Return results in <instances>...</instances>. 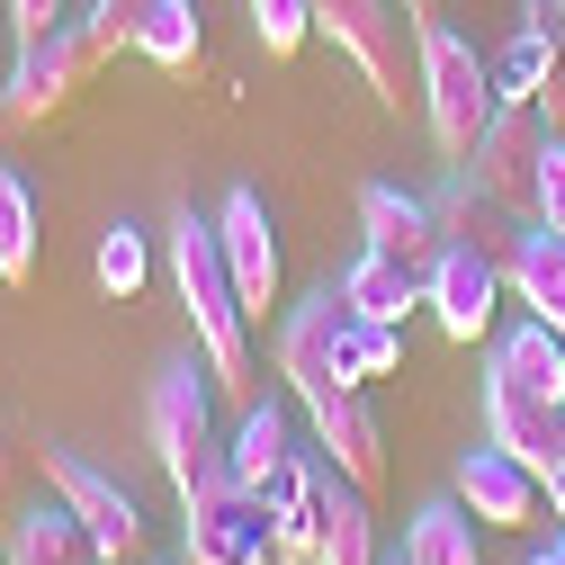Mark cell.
<instances>
[{"label": "cell", "mask_w": 565, "mask_h": 565, "mask_svg": "<svg viewBox=\"0 0 565 565\" xmlns=\"http://www.w3.org/2000/svg\"><path fill=\"white\" fill-rule=\"evenodd\" d=\"M171 278H180V306H189V332H198V360L216 369L225 395L252 404V315L234 297V269H225V243H216V216H171Z\"/></svg>", "instance_id": "6da1fadb"}, {"label": "cell", "mask_w": 565, "mask_h": 565, "mask_svg": "<svg viewBox=\"0 0 565 565\" xmlns=\"http://www.w3.org/2000/svg\"><path fill=\"white\" fill-rule=\"evenodd\" d=\"M413 45H422V117H431V145H440V162H467L476 153V135L493 126V54H476L449 19H422L413 28Z\"/></svg>", "instance_id": "7a4b0ae2"}, {"label": "cell", "mask_w": 565, "mask_h": 565, "mask_svg": "<svg viewBox=\"0 0 565 565\" xmlns=\"http://www.w3.org/2000/svg\"><path fill=\"white\" fill-rule=\"evenodd\" d=\"M216 369L206 360H171L153 386H145V449L162 458V476H171V493H189L206 467L225 458V440H216Z\"/></svg>", "instance_id": "3957f363"}, {"label": "cell", "mask_w": 565, "mask_h": 565, "mask_svg": "<svg viewBox=\"0 0 565 565\" xmlns=\"http://www.w3.org/2000/svg\"><path fill=\"white\" fill-rule=\"evenodd\" d=\"M180 530H189V556L180 565H278V521H269L260 493L234 484L225 458L180 493Z\"/></svg>", "instance_id": "277c9868"}, {"label": "cell", "mask_w": 565, "mask_h": 565, "mask_svg": "<svg viewBox=\"0 0 565 565\" xmlns=\"http://www.w3.org/2000/svg\"><path fill=\"white\" fill-rule=\"evenodd\" d=\"M45 484L82 512V530H90L99 565H145V503H135L117 476H99V467H90V458H73V449H45Z\"/></svg>", "instance_id": "5b68a950"}, {"label": "cell", "mask_w": 565, "mask_h": 565, "mask_svg": "<svg viewBox=\"0 0 565 565\" xmlns=\"http://www.w3.org/2000/svg\"><path fill=\"white\" fill-rule=\"evenodd\" d=\"M404 28L413 19H395V0H315V36H332V54L360 63V82L386 108H404Z\"/></svg>", "instance_id": "8992f818"}, {"label": "cell", "mask_w": 565, "mask_h": 565, "mask_svg": "<svg viewBox=\"0 0 565 565\" xmlns=\"http://www.w3.org/2000/svg\"><path fill=\"white\" fill-rule=\"evenodd\" d=\"M90 36L82 28H54V36H28L19 45V63H10V82H0V126H36V117H54L63 99L82 90V73H90Z\"/></svg>", "instance_id": "52a82bcc"}, {"label": "cell", "mask_w": 565, "mask_h": 565, "mask_svg": "<svg viewBox=\"0 0 565 565\" xmlns=\"http://www.w3.org/2000/svg\"><path fill=\"white\" fill-rule=\"evenodd\" d=\"M539 162H547V126H539V108H493V126L476 135V153L458 162L484 198H503L512 216H530L539 206Z\"/></svg>", "instance_id": "ba28073f"}, {"label": "cell", "mask_w": 565, "mask_h": 565, "mask_svg": "<svg viewBox=\"0 0 565 565\" xmlns=\"http://www.w3.org/2000/svg\"><path fill=\"white\" fill-rule=\"evenodd\" d=\"M306 404V431L323 449L332 476H350L360 493L386 484V431H377V413H369V386H323V395H297Z\"/></svg>", "instance_id": "9c48e42d"}, {"label": "cell", "mask_w": 565, "mask_h": 565, "mask_svg": "<svg viewBox=\"0 0 565 565\" xmlns=\"http://www.w3.org/2000/svg\"><path fill=\"white\" fill-rule=\"evenodd\" d=\"M341 332H350L341 278H323L306 306H288V323H278V377H288V395H323V386H341Z\"/></svg>", "instance_id": "30bf717a"}, {"label": "cell", "mask_w": 565, "mask_h": 565, "mask_svg": "<svg viewBox=\"0 0 565 565\" xmlns=\"http://www.w3.org/2000/svg\"><path fill=\"white\" fill-rule=\"evenodd\" d=\"M216 243H225V269H234L243 315L260 323V315L278 306V234H269L260 189H225V206H216Z\"/></svg>", "instance_id": "8fae6325"}, {"label": "cell", "mask_w": 565, "mask_h": 565, "mask_svg": "<svg viewBox=\"0 0 565 565\" xmlns=\"http://www.w3.org/2000/svg\"><path fill=\"white\" fill-rule=\"evenodd\" d=\"M422 306H431V323L449 341H484L493 332V306H503V260H484V252H458L440 243L431 260V288H422Z\"/></svg>", "instance_id": "7c38bea8"}, {"label": "cell", "mask_w": 565, "mask_h": 565, "mask_svg": "<svg viewBox=\"0 0 565 565\" xmlns=\"http://www.w3.org/2000/svg\"><path fill=\"white\" fill-rule=\"evenodd\" d=\"M449 493H458V503H467L484 530H521V521L539 512V476H530L512 449H493V440H476V449L458 458Z\"/></svg>", "instance_id": "4fadbf2b"}, {"label": "cell", "mask_w": 565, "mask_h": 565, "mask_svg": "<svg viewBox=\"0 0 565 565\" xmlns=\"http://www.w3.org/2000/svg\"><path fill=\"white\" fill-rule=\"evenodd\" d=\"M484 440L512 449L530 476H547V467L565 458V404L521 395V386H503V377H484Z\"/></svg>", "instance_id": "5bb4252c"}, {"label": "cell", "mask_w": 565, "mask_h": 565, "mask_svg": "<svg viewBox=\"0 0 565 565\" xmlns=\"http://www.w3.org/2000/svg\"><path fill=\"white\" fill-rule=\"evenodd\" d=\"M431 225H440V243H458V252L512 260V243H521V225H530V216H512L503 198H484V189L449 162V180H440V198H431Z\"/></svg>", "instance_id": "9a60e30c"}, {"label": "cell", "mask_w": 565, "mask_h": 565, "mask_svg": "<svg viewBox=\"0 0 565 565\" xmlns=\"http://www.w3.org/2000/svg\"><path fill=\"white\" fill-rule=\"evenodd\" d=\"M360 234H369V252H386V260H413V269H431V260H440L431 198H404L395 180H369V189H360Z\"/></svg>", "instance_id": "2e32d148"}, {"label": "cell", "mask_w": 565, "mask_h": 565, "mask_svg": "<svg viewBox=\"0 0 565 565\" xmlns=\"http://www.w3.org/2000/svg\"><path fill=\"white\" fill-rule=\"evenodd\" d=\"M288 458H297V422H288V404L252 395V404H243V422H234V440H225V467H234V484L269 503V484L288 476Z\"/></svg>", "instance_id": "e0dca14e"}, {"label": "cell", "mask_w": 565, "mask_h": 565, "mask_svg": "<svg viewBox=\"0 0 565 565\" xmlns=\"http://www.w3.org/2000/svg\"><path fill=\"white\" fill-rule=\"evenodd\" d=\"M503 288H512L547 332H565V234L521 225V243H512V260H503Z\"/></svg>", "instance_id": "ac0fdd59"}, {"label": "cell", "mask_w": 565, "mask_h": 565, "mask_svg": "<svg viewBox=\"0 0 565 565\" xmlns=\"http://www.w3.org/2000/svg\"><path fill=\"white\" fill-rule=\"evenodd\" d=\"M386 547H377V512H369V493L350 484V476H332L323 467V530H315V565H377Z\"/></svg>", "instance_id": "d6986e66"}, {"label": "cell", "mask_w": 565, "mask_h": 565, "mask_svg": "<svg viewBox=\"0 0 565 565\" xmlns=\"http://www.w3.org/2000/svg\"><path fill=\"white\" fill-rule=\"evenodd\" d=\"M422 288H431V269H413V260H386V252H360L341 269V297L350 315H369V323H404L422 306Z\"/></svg>", "instance_id": "ffe728a7"}, {"label": "cell", "mask_w": 565, "mask_h": 565, "mask_svg": "<svg viewBox=\"0 0 565 565\" xmlns=\"http://www.w3.org/2000/svg\"><path fill=\"white\" fill-rule=\"evenodd\" d=\"M484 377H503V386H521V395L565 404V332H547V323L530 315L521 332H503V341H493V369H484Z\"/></svg>", "instance_id": "44dd1931"}, {"label": "cell", "mask_w": 565, "mask_h": 565, "mask_svg": "<svg viewBox=\"0 0 565 565\" xmlns=\"http://www.w3.org/2000/svg\"><path fill=\"white\" fill-rule=\"evenodd\" d=\"M10 565H99V547H90L82 512L54 493V503H36V512L10 521Z\"/></svg>", "instance_id": "7402d4cb"}, {"label": "cell", "mask_w": 565, "mask_h": 565, "mask_svg": "<svg viewBox=\"0 0 565 565\" xmlns=\"http://www.w3.org/2000/svg\"><path fill=\"white\" fill-rule=\"evenodd\" d=\"M476 512L458 503V493H440V503H422L404 521V565H476Z\"/></svg>", "instance_id": "603a6c76"}, {"label": "cell", "mask_w": 565, "mask_h": 565, "mask_svg": "<svg viewBox=\"0 0 565 565\" xmlns=\"http://www.w3.org/2000/svg\"><path fill=\"white\" fill-rule=\"evenodd\" d=\"M547 73H556V36L547 28H512V45L493 54V99L503 108H539Z\"/></svg>", "instance_id": "cb8c5ba5"}, {"label": "cell", "mask_w": 565, "mask_h": 565, "mask_svg": "<svg viewBox=\"0 0 565 565\" xmlns=\"http://www.w3.org/2000/svg\"><path fill=\"white\" fill-rule=\"evenodd\" d=\"M135 54L162 63V73H189L198 63V0H153L145 28H135Z\"/></svg>", "instance_id": "d4e9b609"}, {"label": "cell", "mask_w": 565, "mask_h": 565, "mask_svg": "<svg viewBox=\"0 0 565 565\" xmlns=\"http://www.w3.org/2000/svg\"><path fill=\"white\" fill-rule=\"evenodd\" d=\"M404 369V323H369V315H350L341 332V386H377Z\"/></svg>", "instance_id": "484cf974"}, {"label": "cell", "mask_w": 565, "mask_h": 565, "mask_svg": "<svg viewBox=\"0 0 565 565\" xmlns=\"http://www.w3.org/2000/svg\"><path fill=\"white\" fill-rule=\"evenodd\" d=\"M28 269H36V198H28V180L10 162H0V278L19 288Z\"/></svg>", "instance_id": "4316f807"}, {"label": "cell", "mask_w": 565, "mask_h": 565, "mask_svg": "<svg viewBox=\"0 0 565 565\" xmlns=\"http://www.w3.org/2000/svg\"><path fill=\"white\" fill-rule=\"evenodd\" d=\"M145 278H153V252H145V234L117 216V225L99 234V288H108V297H135Z\"/></svg>", "instance_id": "83f0119b"}, {"label": "cell", "mask_w": 565, "mask_h": 565, "mask_svg": "<svg viewBox=\"0 0 565 565\" xmlns=\"http://www.w3.org/2000/svg\"><path fill=\"white\" fill-rule=\"evenodd\" d=\"M252 36L260 54H297L315 36V0H252Z\"/></svg>", "instance_id": "f1b7e54d"}, {"label": "cell", "mask_w": 565, "mask_h": 565, "mask_svg": "<svg viewBox=\"0 0 565 565\" xmlns=\"http://www.w3.org/2000/svg\"><path fill=\"white\" fill-rule=\"evenodd\" d=\"M145 10H153V0H90V19H82L90 54H99V63H108V54H126V45H135V28H145Z\"/></svg>", "instance_id": "f546056e"}, {"label": "cell", "mask_w": 565, "mask_h": 565, "mask_svg": "<svg viewBox=\"0 0 565 565\" xmlns=\"http://www.w3.org/2000/svg\"><path fill=\"white\" fill-rule=\"evenodd\" d=\"M530 225L565 234V135H547V162H539V206H530Z\"/></svg>", "instance_id": "4dcf8cb0"}, {"label": "cell", "mask_w": 565, "mask_h": 565, "mask_svg": "<svg viewBox=\"0 0 565 565\" xmlns=\"http://www.w3.org/2000/svg\"><path fill=\"white\" fill-rule=\"evenodd\" d=\"M10 28H19V45L28 36H54L63 28V0H10Z\"/></svg>", "instance_id": "1f68e13d"}, {"label": "cell", "mask_w": 565, "mask_h": 565, "mask_svg": "<svg viewBox=\"0 0 565 565\" xmlns=\"http://www.w3.org/2000/svg\"><path fill=\"white\" fill-rule=\"evenodd\" d=\"M539 117H547V135H565V28H556V73L539 90Z\"/></svg>", "instance_id": "d6a6232c"}, {"label": "cell", "mask_w": 565, "mask_h": 565, "mask_svg": "<svg viewBox=\"0 0 565 565\" xmlns=\"http://www.w3.org/2000/svg\"><path fill=\"white\" fill-rule=\"evenodd\" d=\"M539 493H547V512H556V521H565V458H556V467H547V476H539Z\"/></svg>", "instance_id": "836d02e7"}, {"label": "cell", "mask_w": 565, "mask_h": 565, "mask_svg": "<svg viewBox=\"0 0 565 565\" xmlns=\"http://www.w3.org/2000/svg\"><path fill=\"white\" fill-rule=\"evenodd\" d=\"M547 556H556V565H565V530H556V539H547Z\"/></svg>", "instance_id": "e575fe53"}, {"label": "cell", "mask_w": 565, "mask_h": 565, "mask_svg": "<svg viewBox=\"0 0 565 565\" xmlns=\"http://www.w3.org/2000/svg\"><path fill=\"white\" fill-rule=\"evenodd\" d=\"M0 493H10V449H0Z\"/></svg>", "instance_id": "d590c367"}, {"label": "cell", "mask_w": 565, "mask_h": 565, "mask_svg": "<svg viewBox=\"0 0 565 565\" xmlns=\"http://www.w3.org/2000/svg\"><path fill=\"white\" fill-rule=\"evenodd\" d=\"M521 565H556V556H547V547H539V556H521Z\"/></svg>", "instance_id": "8d00e7d4"}, {"label": "cell", "mask_w": 565, "mask_h": 565, "mask_svg": "<svg viewBox=\"0 0 565 565\" xmlns=\"http://www.w3.org/2000/svg\"><path fill=\"white\" fill-rule=\"evenodd\" d=\"M377 565H404V547H395V556H377Z\"/></svg>", "instance_id": "74e56055"}]
</instances>
